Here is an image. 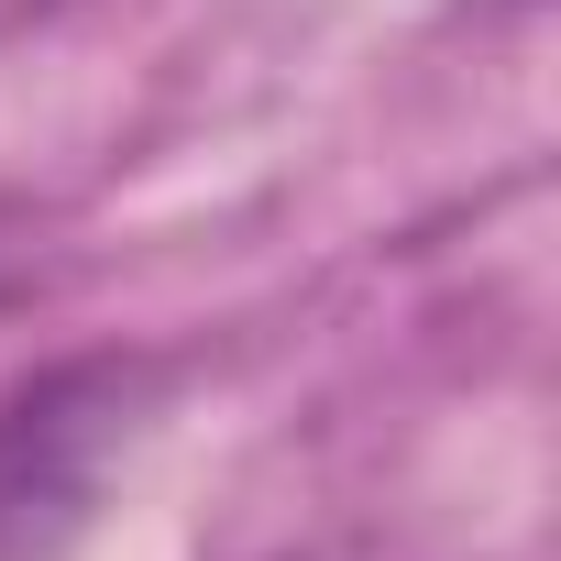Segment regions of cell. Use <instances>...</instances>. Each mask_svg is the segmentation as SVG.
Listing matches in <instances>:
<instances>
[{
  "label": "cell",
  "instance_id": "3",
  "mask_svg": "<svg viewBox=\"0 0 561 561\" xmlns=\"http://www.w3.org/2000/svg\"><path fill=\"white\" fill-rule=\"evenodd\" d=\"M23 12H45V0H0V23H23Z\"/></svg>",
  "mask_w": 561,
  "mask_h": 561
},
{
  "label": "cell",
  "instance_id": "2",
  "mask_svg": "<svg viewBox=\"0 0 561 561\" xmlns=\"http://www.w3.org/2000/svg\"><path fill=\"white\" fill-rule=\"evenodd\" d=\"M12 287H23V231L0 220V298H12Z\"/></svg>",
  "mask_w": 561,
  "mask_h": 561
},
{
  "label": "cell",
  "instance_id": "1",
  "mask_svg": "<svg viewBox=\"0 0 561 561\" xmlns=\"http://www.w3.org/2000/svg\"><path fill=\"white\" fill-rule=\"evenodd\" d=\"M154 397L144 353H67L0 397V561H45L89 528L100 473L122 462L133 419Z\"/></svg>",
  "mask_w": 561,
  "mask_h": 561
}]
</instances>
